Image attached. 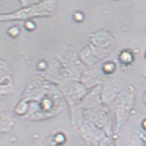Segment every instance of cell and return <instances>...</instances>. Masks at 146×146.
Returning a JSON list of instances; mask_svg holds the SVG:
<instances>
[{"mask_svg": "<svg viewBox=\"0 0 146 146\" xmlns=\"http://www.w3.org/2000/svg\"><path fill=\"white\" fill-rule=\"evenodd\" d=\"M121 59L122 61L127 63V62H131V60L132 59V57L131 54H130V53L125 52L124 53H123V54L122 55Z\"/></svg>", "mask_w": 146, "mask_h": 146, "instance_id": "obj_1", "label": "cell"}, {"mask_svg": "<svg viewBox=\"0 0 146 146\" xmlns=\"http://www.w3.org/2000/svg\"><path fill=\"white\" fill-rule=\"evenodd\" d=\"M65 137L62 135V134H59L56 136L55 141H57V143H64V141L65 140Z\"/></svg>", "mask_w": 146, "mask_h": 146, "instance_id": "obj_2", "label": "cell"}]
</instances>
